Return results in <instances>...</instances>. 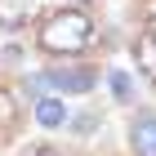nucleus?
I'll return each instance as SVG.
<instances>
[{"label":"nucleus","instance_id":"nucleus-1","mask_svg":"<svg viewBox=\"0 0 156 156\" xmlns=\"http://www.w3.org/2000/svg\"><path fill=\"white\" fill-rule=\"evenodd\" d=\"M89 40H94V23L80 9L54 13L45 23V31H40V49H49V54H80Z\"/></svg>","mask_w":156,"mask_h":156},{"label":"nucleus","instance_id":"nucleus-2","mask_svg":"<svg viewBox=\"0 0 156 156\" xmlns=\"http://www.w3.org/2000/svg\"><path fill=\"white\" fill-rule=\"evenodd\" d=\"M40 80L58 94H89L98 85V72L94 67H49V72H40Z\"/></svg>","mask_w":156,"mask_h":156},{"label":"nucleus","instance_id":"nucleus-3","mask_svg":"<svg viewBox=\"0 0 156 156\" xmlns=\"http://www.w3.org/2000/svg\"><path fill=\"white\" fill-rule=\"evenodd\" d=\"M129 147H134V156H156V116L152 112H138L129 120Z\"/></svg>","mask_w":156,"mask_h":156},{"label":"nucleus","instance_id":"nucleus-4","mask_svg":"<svg viewBox=\"0 0 156 156\" xmlns=\"http://www.w3.org/2000/svg\"><path fill=\"white\" fill-rule=\"evenodd\" d=\"M67 116H72V112H67V103H62L58 94H40V98H36V120L45 125V129L67 125Z\"/></svg>","mask_w":156,"mask_h":156},{"label":"nucleus","instance_id":"nucleus-5","mask_svg":"<svg viewBox=\"0 0 156 156\" xmlns=\"http://www.w3.org/2000/svg\"><path fill=\"white\" fill-rule=\"evenodd\" d=\"M134 58H138V72L147 80H156V36L152 31H143V36L134 40Z\"/></svg>","mask_w":156,"mask_h":156},{"label":"nucleus","instance_id":"nucleus-6","mask_svg":"<svg viewBox=\"0 0 156 156\" xmlns=\"http://www.w3.org/2000/svg\"><path fill=\"white\" fill-rule=\"evenodd\" d=\"M27 18H31V0H0V27L5 31H18Z\"/></svg>","mask_w":156,"mask_h":156},{"label":"nucleus","instance_id":"nucleus-7","mask_svg":"<svg viewBox=\"0 0 156 156\" xmlns=\"http://www.w3.org/2000/svg\"><path fill=\"white\" fill-rule=\"evenodd\" d=\"M107 89H112L116 103H134V80H129L125 67H112V72H107Z\"/></svg>","mask_w":156,"mask_h":156},{"label":"nucleus","instance_id":"nucleus-8","mask_svg":"<svg viewBox=\"0 0 156 156\" xmlns=\"http://www.w3.org/2000/svg\"><path fill=\"white\" fill-rule=\"evenodd\" d=\"M67 125H72L76 134H94V129H98V116H80V120H72V116H67Z\"/></svg>","mask_w":156,"mask_h":156},{"label":"nucleus","instance_id":"nucleus-9","mask_svg":"<svg viewBox=\"0 0 156 156\" xmlns=\"http://www.w3.org/2000/svg\"><path fill=\"white\" fill-rule=\"evenodd\" d=\"M143 18H147V23H156V0H143Z\"/></svg>","mask_w":156,"mask_h":156},{"label":"nucleus","instance_id":"nucleus-10","mask_svg":"<svg viewBox=\"0 0 156 156\" xmlns=\"http://www.w3.org/2000/svg\"><path fill=\"white\" fill-rule=\"evenodd\" d=\"M27 156H58V152H54V147H31Z\"/></svg>","mask_w":156,"mask_h":156},{"label":"nucleus","instance_id":"nucleus-11","mask_svg":"<svg viewBox=\"0 0 156 156\" xmlns=\"http://www.w3.org/2000/svg\"><path fill=\"white\" fill-rule=\"evenodd\" d=\"M80 5H89V0H80Z\"/></svg>","mask_w":156,"mask_h":156}]
</instances>
